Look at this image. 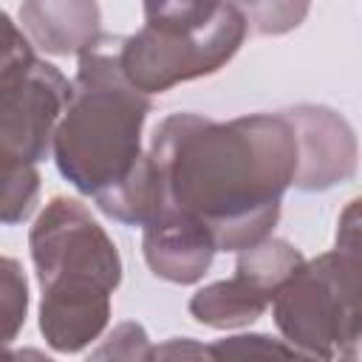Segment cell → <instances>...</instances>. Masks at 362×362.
Masks as SVG:
<instances>
[{"mask_svg":"<svg viewBox=\"0 0 362 362\" xmlns=\"http://www.w3.org/2000/svg\"><path fill=\"white\" fill-rule=\"evenodd\" d=\"M147 150L158 175V206L206 226L218 252H243L272 238L300 161L297 130L283 110L229 122L170 113L156 124Z\"/></svg>","mask_w":362,"mask_h":362,"instance_id":"obj_1","label":"cell"},{"mask_svg":"<svg viewBox=\"0 0 362 362\" xmlns=\"http://www.w3.org/2000/svg\"><path fill=\"white\" fill-rule=\"evenodd\" d=\"M122 37L102 40L76 57L71 99L54 133L59 175L96 209L124 226H144L158 206V175L141 130L153 110L119 59Z\"/></svg>","mask_w":362,"mask_h":362,"instance_id":"obj_2","label":"cell"},{"mask_svg":"<svg viewBox=\"0 0 362 362\" xmlns=\"http://www.w3.org/2000/svg\"><path fill=\"white\" fill-rule=\"evenodd\" d=\"M42 291L40 334L57 354H79L110 322V294L122 283V255L90 209L54 195L28 232Z\"/></svg>","mask_w":362,"mask_h":362,"instance_id":"obj_3","label":"cell"},{"mask_svg":"<svg viewBox=\"0 0 362 362\" xmlns=\"http://www.w3.org/2000/svg\"><path fill=\"white\" fill-rule=\"evenodd\" d=\"M272 317L300 356L337 359L362 331V246L334 240L274 294Z\"/></svg>","mask_w":362,"mask_h":362,"instance_id":"obj_4","label":"cell"},{"mask_svg":"<svg viewBox=\"0 0 362 362\" xmlns=\"http://www.w3.org/2000/svg\"><path fill=\"white\" fill-rule=\"evenodd\" d=\"M71 99L65 74L34 54L25 31L6 17L0 68V161L40 164L54 153V133Z\"/></svg>","mask_w":362,"mask_h":362,"instance_id":"obj_5","label":"cell"},{"mask_svg":"<svg viewBox=\"0 0 362 362\" xmlns=\"http://www.w3.org/2000/svg\"><path fill=\"white\" fill-rule=\"evenodd\" d=\"M249 34L246 14L226 3L221 17L201 31H161L141 25L136 34L122 37L124 76L144 93H164L175 85L218 74L243 45Z\"/></svg>","mask_w":362,"mask_h":362,"instance_id":"obj_6","label":"cell"},{"mask_svg":"<svg viewBox=\"0 0 362 362\" xmlns=\"http://www.w3.org/2000/svg\"><path fill=\"white\" fill-rule=\"evenodd\" d=\"M297 130V175L303 192H325L356 175L359 147L354 127L328 105H291L283 110Z\"/></svg>","mask_w":362,"mask_h":362,"instance_id":"obj_7","label":"cell"},{"mask_svg":"<svg viewBox=\"0 0 362 362\" xmlns=\"http://www.w3.org/2000/svg\"><path fill=\"white\" fill-rule=\"evenodd\" d=\"M215 252L218 246L206 226L181 209L161 204L141 226V255L150 274L158 280L192 286L206 274Z\"/></svg>","mask_w":362,"mask_h":362,"instance_id":"obj_8","label":"cell"},{"mask_svg":"<svg viewBox=\"0 0 362 362\" xmlns=\"http://www.w3.org/2000/svg\"><path fill=\"white\" fill-rule=\"evenodd\" d=\"M17 20L25 37L51 57H79L102 40L96 0H23Z\"/></svg>","mask_w":362,"mask_h":362,"instance_id":"obj_9","label":"cell"},{"mask_svg":"<svg viewBox=\"0 0 362 362\" xmlns=\"http://www.w3.org/2000/svg\"><path fill=\"white\" fill-rule=\"evenodd\" d=\"M272 300L274 294L260 280H255L243 269H235L232 277L198 288L189 297V314L195 322L206 328H218V331L246 328L266 314Z\"/></svg>","mask_w":362,"mask_h":362,"instance_id":"obj_10","label":"cell"},{"mask_svg":"<svg viewBox=\"0 0 362 362\" xmlns=\"http://www.w3.org/2000/svg\"><path fill=\"white\" fill-rule=\"evenodd\" d=\"M232 0H141L144 25L161 31H201L212 25Z\"/></svg>","mask_w":362,"mask_h":362,"instance_id":"obj_11","label":"cell"},{"mask_svg":"<svg viewBox=\"0 0 362 362\" xmlns=\"http://www.w3.org/2000/svg\"><path fill=\"white\" fill-rule=\"evenodd\" d=\"M3 167V209L0 218L6 226H17L31 218L40 198V173L37 164L25 161H0Z\"/></svg>","mask_w":362,"mask_h":362,"instance_id":"obj_12","label":"cell"},{"mask_svg":"<svg viewBox=\"0 0 362 362\" xmlns=\"http://www.w3.org/2000/svg\"><path fill=\"white\" fill-rule=\"evenodd\" d=\"M249 20V28L260 37H283L303 25L311 0H232Z\"/></svg>","mask_w":362,"mask_h":362,"instance_id":"obj_13","label":"cell"},{"mask_svg":"<svg viewBox=\"0 0 362 362\" xmlns=\"http://www.w3.org/2000/svg\"><path fill=\"white\" fill-rule=\"evenodd\" d=\"M0 322H3V342H14L20 328L25 325L28 314V283L14 257L0 260Z\"/></svg>","mask_w":362,"mask_h":362,"instance_id":"obj_14","label":"cell"},{"mask_svg":"<svg viewBox=\"0 0 362 362\" xmlns=\"http://www.w3.org/2000/svg\"><path fill=\"white\" fill-rule=\"evenodd\" d=\"M90 356L93 359H150L153 348L144 325L127 320V322H119L107 334V339L96 351H90Z\"/></svg>","mask_w":362,"mask_h":362,"instance_id":"obj_15","label":"cell"},{"mask_svg":"<svg viewBox=\"0 0 362 362\" xmlns=\"http://www.w3.org/2000/svg\"><path fill=\"white\" fill-rule=\"evenodd\" d=\"M246 354H260V356H300L294 345L286 339H274L266 334H238V337H223L209 345V356H246Z\"/></svg>","mask_w":362,"mask_h":362,"instance_id":"obj_16","label":"cell"},{"mask_svg":"<svg viewBox=\"0 0 362 362\" xmlns=\"http://www.w3.org/2000/svg\"><path fill=\"white\" fill-rule=\"evenodd\" d=\"M334 240H351V243H362V195L351 198V201H348V206L339 212Z\"/></svg>","mask_w":362,"mask_h":362,"instance_id":"obj_17","label":"cell"},{"mask_svg":"<svg viewBox=\"0 0 362 362\" xmlns=\"http://www.w3.org/2000/svg\"><path fill=\"white\" fill-rule=\"evenodd\" d=\"M161 356H209V345H195L192 339L181 337V339H170L167 345H158L153 348V356L150 359H161Z\"/></svg>","mask_w":362,"mask_h":362,"instance_id":"obj_18","label":"cell"},{"mask_svg":"<svg viewBox=\"0 0 362 362\" xmlns=\"http://www.w3.org/2000/svg\"><path fill=\"white\" fill-rule=\"evenodd\" d=\"M339 359H362V331L356 334V339L342 351V356Z\"/></svg>","mask_w":362,"mask_h":362,"instance_id":"obj_19","label":"cell"}]
</instances>
